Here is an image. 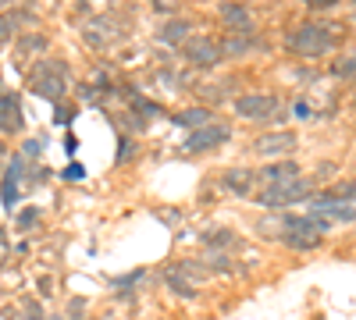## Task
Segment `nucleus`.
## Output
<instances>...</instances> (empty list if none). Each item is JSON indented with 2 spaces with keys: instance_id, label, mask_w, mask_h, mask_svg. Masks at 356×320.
<instances>
[{
  "instance_id": "nucleus-1",
  "label": "nucleus",
  "mask_w": 356,
  "mask_h": 320,
  "mask_svg": "<svg viewBox=\"0 0 356 320\" xmlns=\"http://www.w3.org/2000/svg\"><path fill=\"white\" fill-rule=\"evenodd\" d=\"M339 43V28L335 22H300L292 28V33L285 36V50L303 57V61H317V57H328Z\"/></svg>"
},
{
  "instance_id": "nucleus-2",
  "label": "nucleus",
  "mask_w": 356,
  "mask_h": 320,
  "mask_svg": "<svg viewBox=\"0 0 356 320\" xmlns=\"http://www.w3.org/2000/svg\"><path fill=\"white\" fill-rule=\"evenodd\" d=\"M317 192V182L314 178H292L285 185H271V189H257L253 192V203H260L264 210H289L296 203H310Z\"/></svg>"
},
{
  "instance_id": "nucleus-3",
  "label": "nucleus",
  "mask_w": 356,
  "mask_h": 320,
  "mask_svg": "<svg viewBox=\"0 0 356 320\" xmlns=\"http://www.w3.org/2000/svg\"><path fill=\"white\" fill-rule=\"evenodd\" d=\"M235 118L243 121H257V125H278L285 121V107L275 93H239L232 100Z\"/></svg>"
},
{
  "instance_id": "nucleus-4",
  "label": "nucleus",
  "mask_w": 356,
  "mask_h": 320,
  "mask_svg": "<svg viewBox=\"0 0 356 320\" xmlns=\"http://www.w3.org/2000/svg\"><path fill=\"white\" fill-rule=\"evenodd\" d=\"M65 78H68V65L65 61H43V65L33 68V82H36L33 90L57 103V96H65V90H68Z\"/></svg>"
},
{
  "instance_id": "nucleus-5",
  "label": "nucleus",
  "mask_w": 356,
  "mask_h": 320,
  "mask_svg": "<svg viewBox=\"0 0 356 320\" xmlns=\"http://www.w3.org/2000/svg\"><path fill=\"white\" fill-rule=\"evenodd\" d=\"M225 142H232V125L228 121H211V125L189 132L186 142H182V150L186 153H211V150L225 146Z\"/></svg>"
},
{
  "instance_id": "nucleus-6",
  "label": "nucleus",
  "mask_w": 356,
  "mask_h": 320,
  "mask_svg": "<svg viewBox=\"0 0 356 320\" xmlns=\"http://www.w3.org/2000/svg\"><path fill=\"white\" fill-rule=\"evenodd\" d=\"M221 189L235 199H253L257 192V167H246V164H235V167H225L221 171Z\"/></svg>"
},
{
  "instance_id": "nucleus-7",
  "label": "nucleus",
  "mask_w": 356,
  "mask_h": 320,
  "mask_svg": "<svg viewBox=\"0 0 356 320\" xmlns=\"http://www.w3.org/2000/svg\"><path fill=\"white\" fill-rule=\"evenodd\" d=\"M303 167L296 157H282V160H271V164H264L257 167V189H271V185H285L292 178H300Z\"/></svg>"
},
{
  "instance_id": "nucleus-8",
  "label": "nucleus",
  "mask_w": 356,
  "mask_h": 320,
  "mask_svg": "<svg viewBox=\"0 0 356 320\" xmlns=\"http://www.w3.org/2000/svg\"><path fill=\"white\" fill-rule=\"evenodd\" d=\"M182 50H186V61L196 65V68H214V65L225 61V57H221V43H214L211 36H189Z\"/></svg>"
},
{
  "instance_id": "nucleus-9",
  "label": "nucleus",
  "mask_w": 356,
  "mask_h": 320,
  "mask_svg": "<svg viewBox=\"0 0 356 320\" xmlns=\"http://www.w3.org/2000/svg\"><path fill=\"white\" fill-rule=\"evenodd\" d=\"M22 128H25L22 96L11 90V85H0V132H4V135H18Z\"/></svg>"
},
{
  "instance_id": "nucleus-10",
  "label": "nucleus",
  "mask_w": 356,
  "mask_h": 320,
  "mask_svg": "<svg viewBox=\"0 0 356 320\" xmlns=\"http://www.w3.org/2000/svg\"><path fill=\"white\" fill-rule=\"evenodd\" d=\"M296 146H300V135L278 128V132L260 135V139L253 142V153H257V157H278V160H282V157H285V153H292Z\"/></svg>"
},
{
  "instance_id": "nucleus-11",
  "label": "nucleus",
  "mask_w": 356,
  "mask_h": 320,
  "mask_svg": "<svg viewBox=\"0 0 356 320\" xmlns=\"http://www.w3.org/2000/svg\"><path fill=\"white\" fill-rule=\"evenodd\" d=\"M22 178H25V160L11 157L4 164V178H0V207L4 210H15V203L22 196Z\"/></svg>"
},
{
  "instance_id": "nucleus-12",
  "label": "nucleus",
  "mask_w": 356,
  "mask_h": 320,
  "mask_svg": "<svg viewBox=\"0 0 356 320\" xmlns=\"http://www.w3.org/2000/svg\"><path fill=\"white\" fill-rule=\"evenodd\" d=\"M221 22L232 28L235 36H253V33H257L253 11H250L246 4H221Z\"/></svg>"
},
{
  "instance_id": "nucleus-13",
  "label": "nucleus",
  "mask_w": 356,
  "mask_h": 320,
  "mask_svg": "<svg viewBox=\"0 0 356 320\" xmlns=\"http://www.w3.org/2000/svg\"><path fill=\"white\" fill-rule=\"evenodd\" d=\"M257 50H264V43L257 36H228L221 43V57H250Z\"/></svg>"
},
{
  "instance_id": "nucleus-14",
  "label": "nucleus",
  "mask_w": 356,
  "mask_h": 320,
  "mask_svg": "<svg viewBox=\"0 0 356 320\" xmlns=\"http://www.w3.org/2000/svg\"><path fill=\"white\" fill-rule=\"evenodd\" d=\"M214 121V110H207V107H189V110H182V114H171V125H178V128H203V125H211Z\"/></svg>"
},
{
  "instance_id": "nucleus-15",
  "label": "nucleus",
  "mask_w": 356,
  "mask_h": 320,
  "mask_svg": "<svg viewBox=\"0 0 356 320\" xmlns=\"http://www.w3.org/2000/svg\"><path fill=\"white\" fill-rule=\"evenodd\" d=\"M157 36H161V43H171V47H175V43H182V40L193 36V22H186V18H171V22L161 25V33H157Z\"/></svg>"
},
{
  "instance_id": "nucleus-16",
  "label": "nucleus",
  "mask_w": 356,
  "mask_h": 320,
  "mask_svg": "<svg viewBox=\"0 0 356 320\" xmlns=\"http://www.w3.org/2000/svg\"><path fill=\"white\" fill-rule=\"evenodd\" d=\"M200 242L211 249V253H225L228 246H235L239 239H235L232 228H211V231H203V235H200Z\"/></svg>"
},
{
  "instance_id": "nucleus-17",
  "label": "nucleus",
  "mask_w": 356,
  "mask_h": 320,
  "mask_svg": "<svg viewBox=\"0 0 356 320\" xmlns=\"http://www.w3.org/2000/svg\"><path fill=\"white\" fill-rule=\"evenodd\" d=\"M285 249H292V253H314L317 246H321V235H303V231H289V235H282L278 239Z\"/></svg>"
},
{
  "instance_id": "nucleus-18",
  "label": "nucleus",
  "mask_w": 356,
  "mask_h": 320,
  "mask_svg": "<svg viewBox=\"0 0 356 320\" xmlns=\"http://www.w3.org/2000/svg\"><path fill=\"white\" fill-rule=\"evenodd\" d=\"M25 18H33L25 8H22V11H8V15H0V47H8V43H11L18 22H25Z\"/></svg>"
},
{
  "instance_id": "nucleus-19",
  "label": "nucleus",
  "mask_w": 356,
  "mask_h": 320,
  "mask_svg": "<svg viewBox=\"0 0 356 320\" xmlns=\"http://www.w3.org/2000/svg\"><path fill=\"white\" fill-rule=\"evenodd\" d=\"M332 224H356V203H339V207H328L321 210Z\"/></svg>"
},
{
  "instance_id": "nucleus-20",
  "label": "nucleus",
  "mask_w": 356,
  "mask_h": 320,
  "mask_svg": "<svg viewBox=\"0 0 356 320\" xmlns=\"http://www.w3.org/2000/svg\"><path fill=\"white\" fill-rule=\"evenodd\" d=\"M139 281H146V271H143V267H139V271H129V274H122V278H114V281H111V288H114L118 296H129Z\"/></svg>"
},
{
  "instance_id": "nucleus-21",
  "label": "nucleus",
  "mask_w": 356,
  "mask_h": 320,
  "mask_svg": "<svg viewBox=\"0 0 356 320\" xmlns=\"http://www.w3.org/2000/svg\"><path fill=\"white\" fill-rule=\"evenodd\" d=\"M164 285H168V292H175L178 299H196V296H200V288H196V285H186L182 278L164 274Z\"/></svg>"
},
{
  "instance_id": "nucleus-22",
  "label": "nucleus",
  "mask_w": 356,
  "mask_h": 320,
  "mask_svg": "<svg viewBox=\"0 0 356 320\" xmlns=\"http://www.w3.org/2000/svg\"><path fill=\"white\" fill-rule=\"evenodd\" d=\"M50 43H47V36H25L22 43H18V50L22 53H40V50H47Z\"/></svg>"
},
{
  "instance_id": "nucleus-23",
  "label": "nucleus",
  "mask_w": 356,
  "mask_h": 320,
  "mask_svg": "<svg viewBox=\"0 0 356 320\" xmlns=\"http://www.w3.org/2000/svg\"><path fill=\"white\" fill-rule=\"evenodd\" d=\"M292 114H296L300 121H310V118H314V103H310V100H296V103H292Z\"/></svg>"
},
{
  "instance_id": "nucleus-24",
  "label": "nucleus",
  "mask_w": 356,
  "mask_h": 320,
  "mask_svg": "<svg viewBox=\"0 0 356 320\" xmlns=\"http://www.w3.org/2000/svg\"><path fill=\"white\" fill-rule=\"evenodd\" d=\"M132 153H136V142H132V139L125 135V139H122V150H118V157H114V164L122 167V164H125V160H129Z\"/></svg>"
},
{
  "instance_id": "nucleus-25",
  "label": "nucleus",
  "mask_w": 356,
  "mask_h": 320,
  "mask_svg": "<svg viewBox=\"0 0 356 320\" xmlns=\"http://www.w3.org/2000/svg\"><path fill=\"white\" fill-rule=\"evenodd\" d=\"M61 178H65V182H82V178H86V167H82V164H68V167L61 171Z\"/></svg>"
},
{
  "instance_id": "nucleus-26",
  "label": "nucleus",
  "mask_w": 356,
  "mask_h": 320,
  "mask_svg": "<svg viewBox=\"0 0 356 320\" xmlns=\"http://www.w3.org/2000/svg\"><path fill=\"white\" fill-rule=\"evenodd\" d=\"M72 118H75V107H65V103L54 107V125H68Z\"/></svg>"
},
{
  "instance_id": "nucleus-27",
  "label": "nucleus",
  "mask_w": 356,
  "mask_h": 320,
  "mask_svg": "<svg viewBox=\"0 0 356 320\" xmlns=\"http://www.w3.org/2000/svg\"><path fill=\"white\" fill-rule=\"evenodd\" d=\"M22 320H43V310H40L36 299H29V303L22 306Z\"/></svg>"
},
{
  "instance_id": "nucleus-28",
  "label": "nucleus",
  "mask_w": 356,
  "mask_h": 320,
  "mask_svg": "<svg viewBox=\"0 0 356 320\" xmlns=\"http://www.w3.org/2000/svg\"><path fill=\"white\" fill-rule=\"evenodd\" d=\"M335 75H349V78L356 75V53H349L346 61H339V65H335Z\"/></svg>"
},
{
  "instance_id": "nucleus-29",
  "label": "nucleus",
  "mask_w": 356,
  "mask_h": 320,
  "mask_svg": "<svg viewBox=\"0 0 356 320\" xmlns=\"http://www.w3.org/2000/svg\"><path fill=\"white\" fill-rule=\"evenodd\" d=\"M40 153H43V142H40V139H25L22 157H40Z\"/></svg>"
},
{
  "instance_id": "nucleus-30",
  "label": "nucleus",
  "mask_w": 356,
  "mask_h": 320,
  "mask_svg": "<svg viewBox=\"0 0 356 320\" xmlns=\"http://www.w3.org/2000/svg\"><path fill=\"white\" fill-rule=\"evenodd\" d=\"M36 217H40V210H22V214H18V228H22V231H25V228H33Z\"/></svg>"
},
{
  "instance_id": "nucleus-31",
  "label": "nucleus",
  "mask_w": 356,
  "mask_h": 320,
  "mask_svg": "<svg viewBox=\"0 0 356 320\" xmlns=\"http://www.w3.org/2000/svg\"><path fill=\"white\" fill-rule=\"evenodd\" d=\"M332 174H335V164H332V160H324V164H321V171L314 174V182H321V178H332Z\"/></svg>"
},
{
  "instance_id": "nucleus-32",
  "label": "nucleus",
  "mask_w": 356,
  "mask_h": 320,
  "mask_svg": "<svg viewBox=\"0 0 356 320\" xmlns=\"http://www.w3.org/2000/svg\"><path fill=\"white\" fill-rule=\"evenodd\" d=\"M307 8H314V11H324V8H335L339 0H303Z\"/></svg>"
},
{
  "instance_id": "nucleus-33",
  "label": "nucleus",
  "mask_w": 356,
  "mask_h": 320,
  "mask_svg": "<svg viewBox=\"0 0 356 320\" xmlns=\"http://www.w3.org/2000/svg\"><path fill=\"white\" fill-rule=\"evenodd\" d=\"M0 164H4V139H0Z\"/></svg>"
},
{
  "instance_id": "nucleus-34",
  "label": "nucleus",
  "mask_w": 356,
  "mask_h": 320,
  "mask_svg": "<svg viewBox=\"0 0 356 320\" xmlns=\"http://www.w3.org/2000/svg\"><path fill=\"white\" fill-rule=\"evenodd\" d=\"M50 320H65V317H50Z\"/></svg>"
},
{
  "instance_id": "nucleus-35",
  "label": "nucleus",
  "mask_w": 356,
  "mask_h": 320,
  "mask_svg": "<svg viewBox=\"0 0 356 320\" xmlns=\"http://www.w3.org/2000/svg\"><path fill=\"white\" fill-rule=\"evenodd\" d=\"M353 85H356V75H353Z\"/></svg>"
}]
</instances>
